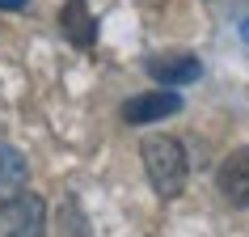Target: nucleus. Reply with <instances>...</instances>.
<instances>
[{
  "label": "nucleus",
  "mask_w": 249,
  "mask_h": 237,
  "mask_svg": "<svg viewBox=\"0 0 249 237\" xmlns=\"http://www.w3.org/2000/svg\"><path fill=\"white\" fill-rule=\"evenodd\" d=\"M26 178H30L26 157L13 144H0V203H9L13 195H21L26 191Z\"/></svg>",
  "instance_id": "7"
},
{
  "label": "nucleus",
  "mask_w": 249,
  "mask_h": 237,
  "mask_svg": "<svg viewBox=\"0 0 249 237\" xmlns=\"http://www.w3.org/2000/svg\"><path fill=\"white\" fill-rule=\"evenodd\" d=\"M245 34H249V26H245Z\"/></svg>",
  "instance_id": "9"
},
{
  "label": "nucleus",
  "mask_w": 249,
  "mask_h": 237,
  "mask_svg": "<svg viewBox=\"0 0 249 237\" xmlns=\"http://www.w3.org/2000/svg\"><path fill=\"white\" fill-rule=\"evenodd\" d=\"M140 157H144V170H148V182L160 199H173L186 191V148L173 140V136H148L140 144Z\"/></svg>",
  "instance_id": "1"
},
{
  "label": "nucleus",
  "mask_w": 249,
  "mask_h": 237,
  "mask_svg": "<svg viewBox=\"0 0 249 237\" xmlns=\"http://www.w3.org/2000/svg\"><path fill=\"white\" fill-rule=\"evenodd\" d=\"M215 186L232 208H249V148H232L215 170Z\"/></svg>",
  "instance_id": "4"
},
{
  "label": "nucleus",
  "mask_w": 249,
  "mask_h": 237,
  "mask_svg": "<svg viewBox=\"0 0 249 237\" xmlns=\"http://www.w3.org/2000/svg\"><path fill=\"white\" fill-rule=\"evenodd\" d=\"M59 30H64V39L72 47H93L97 39V21L89 13V0H68L64 9H59Z\"/></svg>",
  "instance_id": "6"
},
{
  "label": "nucleus",
  "mask_w": 249,
  "mask_h": 237,
  "mask_svg": "<svg viewBox=\"0 0 249 237\" xmlns=\"http://www.w3.org/2000/svg\"><path fill=\"white\" fill-rule=\"evenodd\" d=\"M26 0H0V9H21Z\"/></svg>",
  "instance_id": "8"
},
{
  "label": "nucleus",
  "mask_w": 249,
  "mask_h": 237,
  "mask_svg": "<svg viewBox=\"0 0 249 237\" xmlns=\"http://www.w3.org/2000/svg\"><path fill=\"white\" fill-rule=\"evenodd\" d=\"M47 233V203L34 191H21L0 203V237H42Z\"/></svg>",
  "instance_id": "2"
},
{
  "label": "nucleus",
  "mask_w": 249,
  "mask_h": 237,
  "mask_svg": "<svg viewBox=\"0 0 249 237\" xmlns=\"http://www.w3.org/2000/svg\"><path fill=\"white\" fill-rule=\"evenodd\" d=\"M182 110V98L173 89H148V93H135L131 102H123V123L127 127H144V123H160Z\"/></svg>",
  "instance_id": "3"
},
{
  "label": "nucleus",
  "mask_w": 249,
  "mask_h": 237,
  "mask_svg": "<svg viewBox=\"0 0 249 237\" xmlns=\"http://www.w3.org/2000/svg\"><path fill=\"white\" fill-rule=\"evenodd\" d=\"M148 77L157 80V85H165V89H178V85H190V80H198V59L190 51H165V55H148Z\"/></svg>",
  "instance_id": "5"
}]
</instances>
